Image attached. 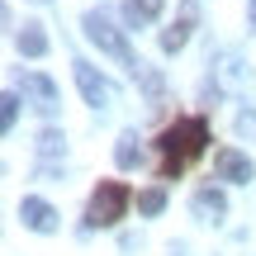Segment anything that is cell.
Returning <instances> with one entry per match:
<instances>
[{
    "label": "cell",
    "instance_id": "ba28073f",
    "mask_svg": "<svg viewBox=\"0 0 256 256\" xmlns=\"http://www.w3.org/2000/svg\"><path fill=\"white\" fill-rule=\"evenodd\" d=\"M190 209L200 214L204 223H218L223 214H228V200H223V194L214 190V185H204V190H194V200H190Z\"/></svg>",
    "mask_w": 256,
    "mask_h": 256
},
{
    "label": "cell",
    "instance_id": "5b68a950",
    "mask_svg": "<svg viewBox=\"0 0 256 256\" xmlns=\"http://www.w3.org/2000/svg\"><path fill=\"white\" fill-rule=\"evenodd\" d=\"M194 24H200V5L185 0V5H180V19L162 34V52H180V48L190 43V28H194Z\"/></svg>",
    "mask_w": 256,
    "mask_h": 256
},
{
    "label": "cell",
    "instance_id": "9c48e42d",
    "mask_svg": "<svg viewBox=\"0 0 256 256\" xmlns=\"http://www.w3.org/2000/svg\"><path fill=\"white\" fill-rule=\"evenodd\" d=\"M156 14H162V0H124V24H133V28L152 24Z\"/></svg>",
    "mask_w": 256,
    "mask_h": 256
},
{
    "label": "cell",
    "instance_id": "6da1fadb",
    "mask_svg": "<svg viewBox=\"0 0 256 256\" xmlns=\"http://www.w3.org/2000/svg\"><path fill=\"white\" fill-rule=\"evenodd\" d=\"M156 147H162V180H171V176H180L190 162L204 156V147H209V119H204V114L176 119L171 128H162Z\"/></svg>",
    "mask_w": 256,
    "mask_h": 256
},
{
    "label": "cell",
    "instance_id": "5bb4252c",
    "mask_svg": "<svg viewBox=\"0 0 256 256\" xmlns=\"http://www.w3.org/2000/svg\"><path fill=\"white\" fill-rule=\"evenodd\" d=\"M14 119H19V95L10 90V95H0V124L14 128Z\"/></svg>",
    "mask_w": 256,
    "mask_h": 256
},
{
    "label": "cell",
    "instance_id": "7c38bea8",
    "mask_svg": "<svg viewBox=\"0 0 256 256\" xmlns=\"http://www.w3.org/2000/svg\"><path fill=\"white\" fill-rule=\"evenodd\" d=\"M138 156H142V147H138V138H133V133H124V138H119V147H114V162H119V166H133Z\"/></svg>",
    "mask_w": 256,
    "mask_h": 256
},
{
    "label": "cell",
    "instance_id": "9a60e30c",
    "mask_svg": "<svg viewBox=\"0 0 256 256\" xmlns=\"http://www.w3.org/2000/svg\"><path fill=\"white\" fill-rule=\"evenodd\" d=\"M138 209H142V214H162L166 209V194L162 190H142V194H138Z\"/></svg>",
    "mask_w": 256,
    "mask_h": 256
},
{
    "label": "cell",
    "instance_id": "2e32d148",
    "mask_svg": "<svg viewBox=\"0 0 256 256\" xmlns=\"http://www.w3.org/2000/svg\"><path fill=\"white\" fill-rule=\"evenodd\" d=\"M238 128H242V133H256V114H242V119H238Z\"/></svg>",
    "mask_w": 256,
    "mask_h": 256
},
{
    "label": "cell",
    "instance_id": "277c9868",
    "mask_svg": "<svg viewBox=\"0 0 256 256\" xmlns=\"http://www.w3.org/2000/svg\"><path fill=\"white\" fill-rule=\"evenodd\" d=\"M72 66H76V86H81L86 104H95V110H104V104H114V86L104 81V76L95 72L90 62H72Z\"/></svg>",
    "mask_w": 256,
    "mask_h": 256
},
{
    "label": "cell",
    "instance_id": "8fae6325",
    "mask_svg": "<svg viewBox=\"0 0 256 256\" xmlns=\"http://www.w3.org/2000/svg\"><path fill=\"white\" fill-rule=\"evenodd\" d=\"M24 86H28V90H34V95H38V100H43V110H57V86L48 81V76L28 72V76H24Z\"/></svg>",
    "mask_w": 256,
    "mask_h": 256
},
{
    "label": "cell",
    "instance_id": "8992f818",
    "mask_svg": "<svg viewBox=\"0 0 256 256\" xmlns=\"http://www.w3.org/2000/svg\"><path fill=\"white\" fill-rule=\"evenodd\" d=\"M19 218H24V228H34V232H52L57 228V209L48 200H38V194H24V200H19Z\"/></svg>",
    "mask_w": 256,
    "mask_h": 256
},
{
    "label": "cell",
    "instance_id": "52a82bcc",
    "mask_svg": "<svg viewBox=\"0 0 256 256\" xmlns=\"http://www.w3.org/2000/svg\"><path fill=\"white\" fill-rule=\"evenodd\" d=\"M214 166H218V176L232 180V185H247L252 180V156H242L238 147H218V152H214Z\"/></svg>",
    "mask_w": 256,
    "mask_h": 256
},
{
    "label": "cell",
    "instance_id": "e0dca14e",
    "mask_svg": "<svg viewBox=\"0 0 256 256\" xmlns=\"http://www.w3.org/2000/svg\"><path fill=\"white\" fill-rule=\"evenodd\" d=\"M252 28H256V0H252Z\"/></svg>",
    "mask_w": 256,
    "mask_h": 256
},
{
    "label": "cell",
    "instance_id": "7a4b0ae2",
    "mask_svg": "<svg viewBox=\"0 0 256 256\" xmlns=\"http://www.w3.org/2000/svg\"><path fill=\"white\" fill-rule=\"evenodd\" d=\"M81 28H86V38H90L95 48H100V52H110V57H119V62L128 66V72H142V62H138V52L133 48H128V38H124V28H114L110 24V14H104V10H90V14L81 19Z\"/></svg>",
    "mask_w": 256,
    "mask_h": 256
},
{
    "label": "cell",
    "instance_id": "30bf717a",
    "mask_svg": "<svg viewBox=\"0 0 256 256\" xmlns=\"http://www.w3.org/2000/svg\"><path fill=\"white\" fill-rule=\"evenodd\" d=\"M19 52H24V57H43V52H48L43 24H24V28H19Z\"/></svg>",
    "mask_w": 256,
    "mask_h": 256
},
{
    "label": "cell",
    "instance_id": "3957f363",
    "mask_svg": "<svg viewBox=\"0 0 256 256\" xmlns=\"http://www.w3.org/2000/svg\"><path fill=\"white\" fill-rule=\"evenodd\" d=\"M128 204H133V190L119 180H100L90 194V204H86V228H114V223L128 214Z\"/></svg>",
    "mask_w": 256,
    "mask_h": 256
},
{
    "label": "cell",
    "instance_id": "4fadbf2b",
    "mask_svg": "<svg viewBox=\"0 0 256 256\" xmlns=\"http://www.w3.org/2000/svg\"><path fill=\"white\" fill-rule=\"evenodd\" d=\"M38 152H43L48 162H52V156H62V133H57V128H48V133L38 138Z\"/></svg>",
    "mask_w": 256,
    "mask_h": 256
}]
</instances>
